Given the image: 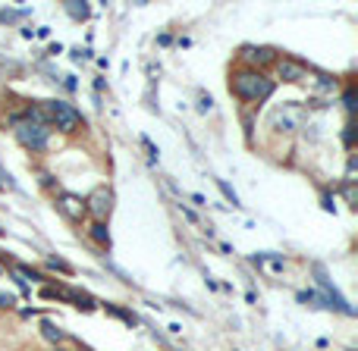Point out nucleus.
I'll return each instance as SVG.
<instances>
[{"instance_id": "f03ea898", "label": "nucleus", "mask_w": 358, "mask_h": 351, "mask_svg": "<svg viewBox=\"0 0 358 351\" xmlns=\"http://www.w3.org/2000/svg\"><path fill=\"white\" fill-rule=\"evenodd\" d=\"M10 123H13V135H16V141L22 144V148L44 150V144H47V135H50V125L31 123V119H25V116H10Z\"/></svg>"}, {"instance_id": "39448f33", "label": "nucleus", "mask_w": 358, "mask_h": 351, "mask_svg": "<svg viewBox=\"0 0 358 351\" xmlns=\"http://www.w3.org/2000/svg\"><path fill=\"white\" fill-rule=\"evenodd\" d=\"M85 213H91L98 223H104V219L113 213V192L110 188H104V185L94 188V192L85 198Z\"/></svg>"}, {"instance_id": "7ed1b4c3", "label": "nucleus", "mask_w": 358, "mask_h": 351, "mask_svg": "<svg viewBox=\"0 0 358 351\" xmlns=\"http://www.w3.org/2000/svg\"><path fill=\"white\" fill-rule=\"evenodd\" d=\"M44 104H47L50 123H54L60 132H75L82 125V113L75 110L73 104H66V100H44Z\"/></svg>"}, {"instance_id": "20e7f679", "label": "nucleus", "mask_w": 358, "mask_h": 351, "mask_svg": "<svg viewBox=\"0 0 358 351\" xmlns=\"http://www.w3.org/2000/svg\"><path fill=\"white\" fill-rule=\"evenodd\" d=\"M270 123H274V129H280V132H295V129H301V123H305V107L295 104V100H286V104H280V107L274 110Z\"/></svg>"}, {"instance_id": "f3484780", "label": "nucleus", "mask_w": 358, "mask_h": 351, "mask_svg": "<svg viewBox=\"0 0 358 351\" xmlns=\"http://www.w3.org/2000/svg\"><path fill=\"white\" fill-rule=\"evenodd\" d=\"M19 16H25V10H3V13H0V19H3V22H16Z\"/></svg>"}, {"instance_id": "f257e3e1", "label": "nucleus", "mask_w": 358, "mask_h": 351, "mask_svg": "<svg viewBox=\"0 0 358 351\" xmlns=\"http://www.w3.org/2000/svg\"><path fill=\"white\" fill-rule=\"evenodd\" d=\"M230 91L236 98L248 100V104H261V100H267L274 94V81L264 72H258V69H239L230 79Z\"/></svg>"}, {"instance_id": "6ab92c4d", "label": "nucleus", "mask_w": 358, "mask_h": 351, "mask_svg": "<svg viewBox=\"0 0 358 351\" xmlns=\"http://www.w3.org/2000/svg\"><path fill=\"white\" fill-rule=\"evenodd\" d=\"M343 104H345V110H355V91H352V88H349V91H345V98H343Z\"/></svg>"}, {"instance_id": "aec40b11", "label": "nucleus", "mask_w": 358, "mask_h": 351, "mask_svg": "<svg viewBox=\"0 0 358 351\" xmlns=\"http://www.w3.org/2000/svg\"><path fill=\"white\" fill-rule=\"evenodd\" d=\"M13 304H16V298H13V295H3V292H0V307H13Z\"/></svg>"}, {"instance_id": "a211bd4d", "label": "nucleus", "mask_w": 358, "mask_h": 351, "mask_svg": "<svg viewBox=\"0 0 358 351\" xmlns=\"http://www.w3.org/2000/svg\"><path fill=\"white\" fill-rule=\"evenodd\" d=\"M343 141H345V148H352V141H355V125H352V123H345V132H343Z\"/></svg>"}, {"instance_id": "2eb2a0df", "label": "nucleus", "mask_w": 358, "mask_h": 351, "mask_svg": "<svg viewBox=\"0 0 358 351\" xmlns=\"http://www.w3.org/2000/svg\"><path fill=\"white\" fill-rule=\"evenodd\" d=\"M47 267H50V270H60V273H73V267H69L66 260H60V257H50Z\"/></svg>"}, {"instance_id": "dca6fc26", "label": "nucleus", "mask_w": 358, "mask_h": 351, "mask_svg": "<svg viewBox=\"0 0 358 351\" xmlns=\"http://www.w3.org/2000/svg\"><path fill=\"white\" fill-rule=\"evenodd\" d=\"M107 311H110V313H117V317H119V320H126V323H129V326H135V317H132L129 311H119V307H113V304H107Z\"/></svg>"}, {"instance_id": "4468645a", "label": "nucleus", "mask_w": 358, "mask_h": 351, "mask_svg": "<svg viewBox=\"0 0 358 351\" xmlns=\"http://www.w3.org/2000/svg\"><path fill=\"white\" fill-rule=\"evenodd\" d=\"M217 185H220V192H223V194H226V201H230V204H232V207H239V198H236V192H232V188H230V185H226V182H223V179H217Z\"/></svg>"}, {"instance_id": "423d86ee", "label": "nucleus", "mask_w": 358, "mask_h": 351, "mask_svg": "<svg viewBox=\"0 0 358 351\" xmlns=\"http://www.w3.org/2000/svg\"><path fill=\"white\" fill-rule=\"evenodd\" d=\"M57 207H60V213L66 219H73V223H79V219L85 217V201H82L79 194L60 192V194H57Z\"/></svg>"}, {"instance_id": "6e6552de", "label": "nucleus", "mask_w": 358, "mask_h": 351, "mask_svg": "<svg viewBox=\"0 0 358 351\" xmlns=\"http://www.w3.org/2000/svg\"><path fill=\"white\" fill-rule=\"evenodd\" d=\"M276 72H280L283 81H301V79H308V69L301 66L299 60H280V63H276Z\"/></svg>"}, {"instance_id": "0eeeda50", "label": "nucleus", "mask_w": 358, "mask_h": 351, "mask_svg": "<svg viewBox=\"0 0 358 351\" xmlns=\"http://www.w3.org/2000/svg\"><path fill=\"white\" fill-rule=\"evenodd\" d=\"M242 60L251 63V66H264V63H274L276 54H274V47H255V44H248V47H242Z\"/></svg>"}, {"instance_id": "9d476101", "label": "nucleus", "mask_w": 358, "mask_h": 351, "mask_svg": "<svg viewBox=\"0 0 358 351\" xmlns=\"http://www.w3.org/2000/svg\"><path fill=\"white\" fill-rule=\"evenodd\" d=\"M311 85H314V91H318V94H333V91H336V79H333V75H327V72H314Z\"/></svg>"}, {"instance_id": "1a4fd4ad", "label": "nucleus", "mask_w": 358, "mask_h": 351, "mask_svg": "<svg viewBox=\"0 0 358 351\" xmlns=\"http://www.w3.org/2000/svg\"><path fill=\"white\" fill-rule=\"evenodd\" d=\"M255 263L258 267H264L267 273H280V270L286 267V260H283L280 254H255Z\"/></svg>"}, {"instance_id": "9b49d317", "label": "nucleus", "mask_w": 358, "mask_h": 351, "mask_svg": "<svg viewBox=\"0 0 358 351\" xmlns=\"http://www.w3.org/2000/svg\"><path fill=\"white\" fill-rule=\"evenodd\" d=\"M88 235H91L98 244H104V248H110V229H107V223H94L91 229H88Z\"/></svg>"}, {"instance_id": "412c9836", "label": "nucleus", "mask_w": 358, "mask_h": 351, "mask_svg": "<svg viewBox=\"0 0 358 351\" xmlns=\"http://www.w3.org/2000/svg\"><path fill=\"white\" fill-rule=\"evenodd\" d=\"M0 232H3V229H0Z\"/></svg>"}, {"instance_id": "ddd939ff", "label": "nucleus", "mask_w": 358, "mask_h": 351, "mask_svg": "<svg viewBox=\"0 0 358 351\" xmlns=\"http://www.w3.org/2000/svg\"><path fill=\"white\" fill-rule=\"evenodd\" d=\"M41 329H44V338H50V342H60V338H63V329H60V326H54L50 320H44Z\"/></svg>"}, {"instance_id": "f8f14e48", "label": "nucleus", "mask_w": 358, "mask_h": 351, "mask_svg": "<svg viewBox=\"0 0 358 351\" xmlns=\"http://www.w3.org/2000/svg\"><path fill=\"white\" fill-rule=\"evenodd\" d=\"M63 10H66L69 16L75 19V22H82V19H88V6H85V3H79V0H66V3H63Z\"/></svg>"}]
</instances>
